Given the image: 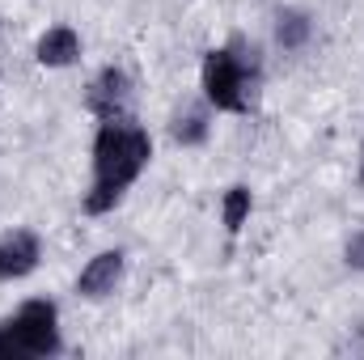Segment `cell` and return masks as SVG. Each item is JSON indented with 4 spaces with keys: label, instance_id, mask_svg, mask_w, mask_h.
Returning <instances> with one entry per match:
<instances>
[{
    "label": "cell",
    "instance_id": "6da1fadb",
    "mask_svg": "<svg viewBox=\"0 0 364 360\" xmlns=\"http://www.w3.org/2000/svg\"><path fill=\"white\" fill-rule=\"evenodd\" d=\"M149 157H153V140L140 123H132L127 115L102 119L97 140H93V186L85 195V212L93 216L110 212L123 199V191L144 174Z\"/></svg>",
    "mask_w": 364,
    "mask_h": 360
},
{
    "label": "cell",
    "instance_id": "7a4b0ae2",
    "mask_svg": "<svg viewBox=\"0 0 364 360\" xmlns=\"http://www.w3.org/2000/svg\"><path fill=\"white\" fill-rule=\"evenodd\" d=\"M255 85H259V55H255V47L229 43L220 51H208V60H203V93H208V102L216 110L246 115Z\"/></svg>",
    "mask_w": 364,
    "mask_h": 360
},
{
    "label": "cell",
    "instance_id": "3957f363",
    "mask_svg": "<svg viewBox=\"0 0 364 360\" xmlns=\"http://www.w3.org/2000/svg\"><path fill=\"white\" fill-rule=\"evenodd\" d=\"M60 348V314L51 301H26L9 322H0V360L55 356Z\"/></svg>",
    "mask_w": 364,
    "mask_h": 360
},
{
    "label": "cell",
    "instance_id": "277c9868",
    "mask_svg": "<svg viewBox=\"0 0 364 360\" xmlns=\"http://www.w3.org/2000/svg\"><path fill=\"white\" fill-rule=\"evenodd\" d=\"M90 110L97 119H123L127 115V102H132V81L123 68H102L97 81L90 85Z\"/></svg>",
    "mask_w": 364,
    "mask_h": 360
},
{
    "label": "cell",
    "instance_id": "5b68a950",
    "mask_svg": "<svg viewBox=\"0 0 364 360\" xmlns=\"http://www.w3.org/2000/svg\"><path fill=\"white\" fill-rule=\"evenodd\" d=\"M38 238L30 229H9L0 233V280H21L38 268Z\"/></svg>",
    "mask_w": 364,
    "mask_h": 360
},
{
    "label": "cell",
    "instance_id": "8992f818",
    "mask_svg": "<svg viewBox=\"0 0 364 360\" xmlns=\"http://www.w3.org/2000/svg\"><path fill=\"white\" fill-rule=\"evenodd\" d=\"M119 280H123V255H119V250H102L97 259H90V268L81 271L77 292L90 297V301H97V297H110Z\"/></svg>",
    "mask_w": 364,
    "mask_h": 360
},
{
    "label": "cell",
    "instance_id": "52a82bcc",
    "mask_svg": "<svg viewBox=\"0 0 364 360\" xmlns=\"http://www.w3.org/2000/svg\"><path fill=\"white\" fill-rule=\"evenodd\" d=\"M34 55H38L43 68H68V64L81 55V38H77L73 26H51V30L38 38Z\"/></svg>",
    "mask_w": 364,
    "mask_h": 360
},
{
    "label": "cell",
    "instance_id": "ba28073f",
    "mask_svg": "<svg viewBox=\"0 0 364 360\" xmlns=\"http://www.w3.org/2000/svg\"><path fill=\"white\" fill-rule=\"evenodd\" d=\"M309 34H314L309 13H301V9H284V13L275 17V38H279V47L296 51V47H305V43H309Z\"/></svg>",
    "mask_w": 364,
    "mask_h": 360
},
{
    "label": "cell",
    "instance_id": "9c48e42d",
    "mask_svg": "<svg viewBox=\"0 0 364 360\" xmlns=\"http://www.w3.org/2000/svg\"><path fill=\"white\" fill-rule=\"evenodd\" d=\"M170 136H174V144H182V149L203 144V140H208V110H199V106L178 110L174 123H170Z\"/></svg>",
    "mask_w": 364,
    "mask_h": 360
},
{
    "label": "cell",
    "instance_id": "30bf717a",
    "mask_svg": "<svg viewBox=\"0 0 364 360\" xmlns=\"http://www.w3.org/2000/svg\"><path fill=\"white\" fill-rule=\"evenodd\" d=\"M225 229L229 233H237L242 225H246V216H250V191L246 186H229V195H225Z\"/></svg>",
    "mask_w": 364,
    "mask_h": 360
},
{
    "label": "cell",
    "instance_id": "8fae6325",
    "mask_svg": "<svg viewBox=\"0 0 364 360\" xmlns=\"http://www.w3.org/2000/svg\"><path fill=\"white\" fill-rule=\"evenodd\" d=\"M348 268H356V271H364V229L348 242Z\"/></svg>",
    "mask_w": 364,
    "mask_h": 360
}]
</instances>
